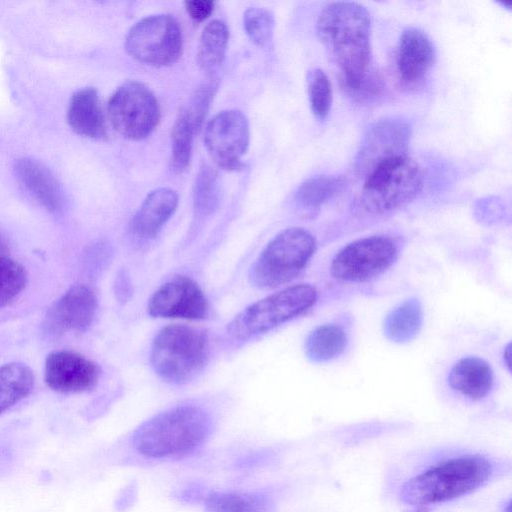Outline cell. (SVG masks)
<instances>
[{"mask_svg":"<svg viewBox=\"0 0 512 512\" xmlns=\"http://www.w3.org/2000/svg\"><path fill=\"white\" fill-rule=\"evenodd\" d=\"M15 172L23 186L43 207L49 211L60 209V187L43 164L30 158H22L16 162Z\"/></svg>","mask_w":512,"mask_h":512,"instance_id":"ffe728a7","label":"cell"},{"mask_svg":"<svg viewBox=\"0 0 512 512\" xmlns=\"http://www.w3.org/2000/svg\"><path fill=\"white\" fill-rule=\"evenodd\" d=\"M207 512H269L272 497L263 492L215 491L204 495Z\"/></svg>","mask_w":512,"mask_h":512,"instance_id":"44dd1931","label":"cell"},{"mask_svg":"<svg viewBox=\"0 0 512 512\" xmlns=\"http://www.w3.org/2000/svg\"><path fill=\"white\" fill-rule=\"evenodd\" d=\"M346 185L343 175L314 176L300 184L293 200L298 209L311 212L343 192Z\"/></svg>","mask_w":512,"mask_h":512,"instance_id":"7402d4cb","label":"cell"},{"mask_svg":"<svg viewBox=\"0 0 512 512\" xmlns=\"http://www.w3.org/2000/svg\"><path fill=\"white\" fill-rule=\"evenodd\" d=\"M178 195L170 188L151 191L131 220L132 234L142 240L154 238L174 214Z\"/></svg>","mask_w":512,"mask_h":512,"instance_id":"e0dca14e","label":"cell"},{"mask_svg":"<svg viewBox=\"0 0 512 512\" xmlns=\"http://www.w3.org/2000/svg\"><path fill=\"white\" fill-rule=\"evenodd\" d=\"M196 130L188 112L182 110L171 133V167L176 173L184 172L190 165Z\"/></svg>","mask_w":512,"mask_h":512,"instance_id":"4316f807","label":"cell"},{"mask_svg":"<svg viewBox=\"0 0 512 512\" xmlns=\"http://www.w3.org/2000/svg\"><path fill=\"white\" fill-rule=\"evenodd\" d=\"M216 173L208 166L203 167L195 182L194 209L199 217L213 213L219 202V185Z\"/></svg>","mask_w":512,"mask_h":512,"instance_id":"f546056e","label":"cell"},{"mask_svg":"<svg viewBox=\"0 0 512 512\" xmlns=\"http://www.w3.org/2000/svg\"><path fill=\"white\" fill-rule=\"evenodd\" d=\"M208 301L191 278L179 275L161 285L150 297L147 312L156 318L204 319Z\"/></svg>","mask_w":512,"mask_h":512,"instance_id":"7c38bea8","label":"cell"},{"mask_svg":"<svg viewBox=\"0 0 512 512\" xmlns=\"http://www.w3.org/2000/svg\"><path fill=\"white\" fill-rule=\"evenodd\" d=\"M125 49L135 60L155 67L175 63L183 49L182 30L171 15L145 17L128 31Z\"/></svg>","mask_w":512,"mask_h":512,"instance_id":"ba28073f","label":"cell"},{"mask_svg":"<svg viewBox=\"0 0 512 512\" xmlns=\"http://www.w3.org/2000/svg\"><path fill=\"white\" fill-rule=\"evenodd\" d=\"M436 61V49L430 36L420 28H405L396 49V70L400 81L408 86L419 85Z\"/></svg>","mask_w":512,"mask_h":512,"instance_id":"9a60e30c","label":"cell"},{"mask_svg":"<svg viewBox=\"0 0 512 512\" xmlns=\"http://www.w3.org/2000/svg\"><path fill=\"white\" fill-rule=\"evenodd\" d=\"M503 358H504V362H505L508 370L510 371V367H511V344L510 343L506 346V348L504 350Z\"/></svg>","mask_w":512,"mask_h":512,"instance_id":"836d02e7","label":"cell"},{"mask_svg":"<svg viewBox=\"0 0 512 512\" xmlns=\"http://www.w3.org/2000/svg\"><path fill=\"white\" fill-rule=\"evenodd\" d=\"M250 140L249 122L238 110H224L214 115L205 127V147L214 163L228 171L242 167L241 158Z\"/></svg>","mask_w":512,"mask_h":512,"instance_id":"8fae6325","label":"cell"},{"mask_svg":"<svg viewBox=\"0 0 512 512\" xmlns=\"http://www.w3.org/2000/svg\"><path fill=\"white\" fill-rule=\"evenodd\" d=\"M185 8L189 16L197 22L208 18L214 9V2L209 0L186 1Z\"/></svg>","mask_w":512,"mask_h":512,"instance_id":"1f68e13d","label":"cell"},{"mask_svg":"<svg viewBox=\"0 0 512 512\" xmlns=\"http://www.w3.org/2000/svg\"><path fill=\"white\" fill-rule=\"evenodd\" d=\"M97 305V297L90 287H72L49 310L47 326L55 333L85 331L94 320Z\"/></svg>","mask_w":512,"mask_h":512,"instance_id":"2e32d148","label":"cell"},{"mask_svg":"<svg viewBox=\"0 0 512 512\" xmlns=\"http://www.w3.org/2000/svg\"><path fill=\"white\" fill-rule=\"evenodd\" d=\"M347 346V335L338 325L325 324L315 328L305 342V353L313 362L338 357Z\"/></svg>","mask_w":512,"mask_h":512,"instance_id":"484cf974","label":"cell"},{"mask_svg":"<svg viewBox=\"0 0 512 512\" xmlns=\"http://www.w3.org/2000/svg\"><path fill=\"white\" fill-rule=\"evenodd\" d=\"M508 470V464L486 454L451 451L434 457L403 479L397 497L408 512H431L477 491Z\"/></svg>","mask_w":512,"mask_h":512,"instance_id":"6da1fadb","label":"cell"},{"mask_svg":"<svg viewBox=\"0 0 512 512\" xmlns=\"http://www.w3.org/2000/svg\"><path fill=\"white\" fill-rule=\"evenodd\" d=\"M397 244L386 236L350 242L333 257L331 275L343 282H365L385 272L397 259Z\"/></svg>","mask_w":512,"mask_h":512,"instance_id":"30bf717a","label":"cell"},{"mask_svg":"<svg viewBox=\"0 0 512 512\" xmlns=\"http://www.w3.org/2000/svg\"><path fill=\"white\" fill-rule=\"evenodd\" d=\"M450 387L472 400L487 396L493 386V371L479 357H465L454 364L448 375Z\"/></svg>","mask_w":512,"mask_h":512,"instance_id":"d6986e66","label":"cell"},{"mask_svg":"<svg viewBox=\"0 0 512 512\" xmlns=\"http://www.w3.org/2000/svg\"><path fill=\"white\" fill-rule=\"evenodd\" d=\"M209 357L207 333L200 328L173 324L155 336L150 361L157 375L172 384H185L204 369Z\"/></svg>","mask_w":512,"mask_h":512,"instance_id":"277c9868","label":"cell"},{"mask_svg":"<svg viewBox=\"0 0 512 512\" xmlns=\"http://www.w3.org/2000/svg\"><path fill=\"white\" fill-rule=\"evenodd\" d=\"M67 118L71 128L81 136L96 140L107 136L104 113L94 88H84L72 95Z\"/></svg>","mask_w":512,"mask_h":512,"instance_id":"ac0fdd59","label":"cell"},{"mask_svg":"<svg viewBox=\"0 0 512 512\" xmlns=\"http://www.w3.org/2000/svg\"><path fill=\"white\" fill-rule=\"evenodd\" d=\"M5 250H6V245H5L4 239L2 238V236L0 234V254H3Z\"/></svg>","mask_w":512,"mask_h":512,"instance_id":"e575fe53","label":"cell"},{"mask_svg":"<svg viewBox=\"0 0 512 512\" xmlns=\"http://www.w3.org/2000/svg\"><path fill=\"white\" fill-rule=\"evenodd\" d=\"M34 374L25 364L8 363L0 367V414L30 394Z\"/></svg>","mask_w":512,"mask_h":512,"instance_id":"d4e9b609","label":"cell"},{"mask_svg":"<svg viewBox=\"0 0 512 512\" xmlns=\"http://www.w3.org/2000/svg\"><path fill=\"white\" fill-rule=\"evenodd\" d=\"M361 203L372 214H388L409 204L421 191L423 172L408 154L376 164L364 177Z\"/></svg>","mask_w":512,"mask_h":512,"instance_id":"5b68a950","label":"cell"},{"mask_svg":"<svg viewBox=\"0 0 512 512\" xmlns=\"http://www.w3.org/2000/svg\"><path fill=\"white\" fill-rule=\"evenodd\" d=\"M108 115L112 126L121 136L139 141L157 127L160 107L148 87L137 81H128L111 95Z\"/></svg>","mask_w":512,"mask_h":512,"instance_id":"9c48e42d","label":"cell"},{"mask_svg":"<svg viewBox=\"0 0 512 512\" xmlns=\"http://www.w3.org/2000/svg\"><path fill=\"white\" fill-rule=\"evenodd\" d=\"M422 307L417 299L405 300L387 315L383 330L385 336L396 343L412 340L419 332L422 319Z\"/></svg>","mask_w":512,"mask_h":512,"instance_id":"603a6c76","label":"cell"},{"mask_svg":"<svg viewBox=\"0 0 512 512\" xmlns=\"http://www.w3.org/2000/svg\"><path fill=\"white\" fill-rule=\"evenodd\" d=\"M27 284V273L17 261L0 254V308L11 303Z\"/></svg>","mask_w":512,"mask_h":512,"instance_id":"f1b7e54d","label":"cell"},{"mask_svg":"<svg viewBox=\"0 0 512 512\" xmlns=\"http://www.w3.org/2000/svg\"><path fill=\"white\" fill-rule=\"evenodd\" d=\"M411 126L401 118L378 120L366 132L356 157V171L365 176L376 164L407 154Z\"/></svg>","mask_w":512,"mask_h":512,"instance_id":"4fadbf2b","label":"cell"},{"mask_svg":"<svg viewBox=\"0 0 512 512\" xmlns=\"http://www.w3.org/2000/svg\"><path fill=\"white\" fill-rule=\"evenodd\" d=\"M243 23L247 35L255 44L265 46L271 41L274 20L268 10L258 7L247 9L243 16Z\"/></svg>","mask_w":512,"mask_h":512,"instance_id":"4dcf8cb0","label":"cell"},{"mask_svg":"<svg viewBox=\"0 0 512 512\" xmlns=\"http://www.w3.org/2000/svg\"><path fill=\"white\" fill-rule=\"evenodd\" d=\"M307 93L311 111L320 121L328 116L332 101V84L326 73L320 68H313L306 74Z\"/></svg>","mask_w":512,"mask_h":512,"instance_id":"83f0119b","label":"cell"},{"mask_svg":"<svg viewBox=\"0 0 512 512\" xmlns=\"http://www.w3.org/2000/svg\"><path fill=\"white\" fill-rule=\"evenodd\" d=\"M316 250V240L300 227L278 233L251 266L249 279L261 289H273L296 278Z\"/></svg>","mask_w":512,"mask_h":512,"instance_id":"8992f818","label":"cell"},{"mask_svg":"<svg viewBox=\"0 0 512 512\" xmlns=\"http://www.w3.org/2000/svg\"><path fill=\"white\" fill-rule=\"evenodd\" d=\"M128 275L122 271L118 274L115 282V293L119 301H125L131 294V285Z\"/></svg>","mask_w":512,"mask_h":512,"instance_id":"d6a6232c","label":"cell"},{"mask_svg":"<svg viewBox=\"0 0 512 512\" xmlns=\"http://www.w3.org/2000/svg\"><path fill=\"white\" fill-rule=\"evenodd\" d=\"M316 31L330 60L339 71L342 87L359 99L381 89L372 66L371 17L360 3L336 1L320 12Z\"/></svg>","mask_w":512,"mask_h":512,"instance_id":"7a4b0ae2","label":"cell"},{"mask_svg":"<svg viewBox=\"0 0 512 512\" xmlns=\"http://www.w3.org/2000/svg\"><path fill=\"white\" fill-rule=\"evenodd\" d=\"M229 39L226 24L218 19L210 21L203 29L196 60L198 66L206 73L212 74L222 64Z\"/></svg>","mask_w":512,"mask_h":512,"instance_id":"cb8c5ba5","label":"cell"},{"mask_svg":"<svg viewBox=\"0 0 512 512\" xmlns=\"http://www.w3.org/2000/svg\"><path fill=\"white\" fill-rule=\"evenodd\" d=\"M212 420L195 405L165 410L143 422L132 435L136 452L150 459L185 456L200 448L209 438Z\"/></svg>","mask_w":512,"mask_h":512,"instance_id":"3957f363","label":"cell"},{"mask_svg":"<svg viewBox=\"0 0 512 512\" xmlns=\"http://www.w3.org/2000/svg\"><path fill=\"white\" fill-rule=\"evenodd\" d=\"M316 301L312 285L287 287L243 309L228 324L227 333L236 341H246L302 314Z\"/></svg>","mask_w":512,"mask_h":512,"instance_id":"52a82bcc","label":"cell"},{"mask_svg":"<svg viewBox=\"0 0 512 512\" xmlns=\"http://www.w3.org/2000/svg\"><path fill=\"white\" fill-rule=\"evenodd\" d=\"M44 378L47 386L54 391L83 392L96 385L99 368L81 354L57 350L46 357Z\"/></svg>","mask_w":512,"mask_h":512,"instance_id":"5bb4252c","label":"cell"}]
</instances>
